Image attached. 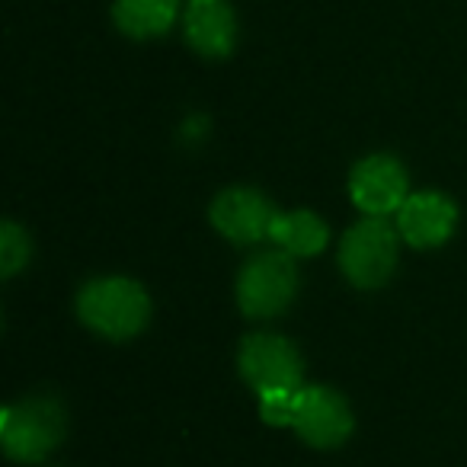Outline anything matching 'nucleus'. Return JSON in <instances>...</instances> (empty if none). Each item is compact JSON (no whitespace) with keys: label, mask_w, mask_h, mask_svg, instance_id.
<instances>
[{"label":"nucleus","mask_w":467,"mask_h":467,"mask_svg":"<svg viewBox=\"0 0 467 467\" xmlns=\"http://www.w3.org/2000/svg\"><path fill=\"white\" fill-rule=\"evenodd\" d=\"M78 317L106 339H131L148 327L150 298L135 279H93L78 295Z\"/></svg>","instance_id":"f257e3e1"},{"label":"nucleus","mask_w":467,"mask_h":467,"mask_svg":"<svg viewBox=\"0 0 467 467\" xmlns=\"http://www.w3.org/2000/svg\"><path fill=\"white\" fill-rule=\"evenodd\" d=\"M67 432V413L55 397H23L0 416V445L7 458L36 464L61 445Z\"/></svg>","instance_id":"f03ea898"},{"label":"nucleus","mask_w":467,"mask_h":467,"mask_svg":"<svg viewBox=\"0 0 467 467\" xmlns=\"http://www.w3.org/2000/svg\"><path fill=\"white\" fill-rule=\"evenodd\" d=\"M397 234L384 218H365L346 231L339 244V269L362 292H375L394 275Z\"/></svg>","instance_id":"7ed1b4c3"},{"label":"nucleus","mask_w":467,"mask_h":467,"mask_svg":"<svg viewBox=\"0 0 467 467\" xmlns=\"http://www.w3.org/2000/svg\"><path fill=\"white\" fill-rule=\"evenodd\" d=\"M298 292V269L295 256L273 250L244 263L237 275V305L247 317H279Z\"/></svg>","instance_id":"20e7f679"},{"label":"nucleus","mask_w":467,"mask_h":467,"mask_svg":"<svg viewBox=\"0 0 467 467\" xmlns=\"http://www.w3.org/2000/svg\"><path fill=\"white\" fill-rule=\"evenodd\" d=\"M237 368L256 397L305 388L298 349L275 333H254L244 339L241 352H237Z\"/></svg>","instance_id":"39448f33"},{"label":"nucleus","mask_w":467,"mask_h":467,"mask_svg":"<svg viewBox=\"0 0 467 467\" xmlns=\"http://www.w3.org/2000/svg\"><path fill=\"white\" fill-rule=\"evenodd\" d=\"M349 195L368 218H384L410 199V176L397 157L371 154L352 167Z\"/></svg>","instance_id":"423d86ee"},{"label":"nucleus","mask_w":467,"mask_h":467,"mask_svg":"<svg viewBox=\"0 0 467 467\" xmlns=\"http://www.w3.org/2000/svg\"><path fill=\"white\" fill-rule=\"evenodd\" d=\"M352 410L337 390L324 384H307L298 394L295 432L311 448H339L352 435Z\"/></svg>","instance_id":"0eeeda50"},{"label":"nucleus","mask_w":467,"mask_h":467,"mask_svg":"<svg viewBox=\"0 0 467 467\" xmlns=\"http://www.w3.org/2000/svg\"><path fill=\"white\" fill-rule=\"evenodd\" d=\"M275 214L279 212L273 208V202L256 189H224L208 208L214 231L231 244H241V247H250V244H260L263 237H269Z\"/></svg>","instance_id":"6e6552de"},{"label":"nucleus","mask_w":467,"mask_h":467,"mask_svg":"<svg viewBox=\"0 0 467 467\" xmlns=\"http://www.w3.org/2000/svg\"><path fill=\"white\" fill-rule=\"evenodd\" d=\"M454 224H458V208L441 192H416L397 212L403 241L416 250L441 247L454 234Z\"/></svg>","instance_id":"1a4fd4ad"},{"label":"nucleus","mask_w":467,"mask_h":467,"mask_svg":"<svg viewBox=\"0 0 467 467\" xmlns=\"http://www.w3.org/2000/svg\"><path fill=\"white\" fill-rule=\"evenodd\" d=\"M182 29L189 46L205 58H227L237 42V16L227 0H189Z\"/></svg>","instance_id":"9d476101"},{"label":"nucleus","mask_w":467,"mask_h":467,"mask_svg":"<svg viewBox=\"0 0 467 467\" xmlns=\"http://www.w3.org/2000/svg\"><path fill=\"white\" fill-rule=\"evenodd\" d=\"M180 16V0H116L112 20L129 39H157L173 29Z\"/></svg>","instance_id":"9b49d317"},{"label":"nucleus","mask_w":467,"mask_h":467,"mask_svg":"<svg viewBox=\"0 0 467 467\" xmlns=\"http://www.w3.org/2000/svg\"><path fill=\"white\" fill-rule=\"evenodd\" d=\"M269 241L282 254L307 260V256L324 254L327 241H330V231H327V224L314 212H285V214H275Z\"/></svg>","instance_id":"f8f14e48"},{"label":"nucleus","mask_w":467,"mask_h":467,"mask_svg":"<svg viewBox=\"0 0 467 467\" xmlns=\"http://www.w3.org/2000/svg\"><path fill=\"white\" fill-rule=\"evenodd\" d=\"M29 254L33 247H29L26 231L14 221H4L0 224V275H7V279L16 275L29 263Z\"/></svg>","instance_id":"ddd939ff"},{"label":"nucleus","mask_w":467,"mask_h":467,"mask_svg":"<svg viewBox=\"0 0 467 467\" xmlns=\"http://www.w3.org/2000/svg\"><path fill=\"white\" fill-rule=\"evenodd\" d=\"M301 390H279V394L260 397V416L266 426H295Z\"/></svg>","instance_id":"4468645a"}]
</instances>
